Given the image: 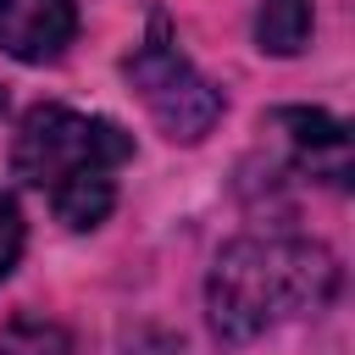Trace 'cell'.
Returning <instances> with one entry per match:
<instances>
[{
  "instance_id": "1",
  "label": "cell",
  "mask_w": 355,
  "mask_h": 355,
  "mask_svg": "<svg viewBox=\"0 0 355 355\" xmlns=\"http://www.w3.org/2000/svg\"><path fill=\"white\" fill-rule=\"evenodd\" d=\"M333 294H338V261L294 233L233 239L205 277V311L216 338L227 344H250L288 316L322 311Z\"/></svg>"
},
{
  "instance_id": "4",
  "label": "cell",
  "mask_w": 355,
  "mask_h": 355,
  "mask_svg": "<svg viewBox=\"0 0 355 355\" xmlns=\"http://www.w3.org/2000/svg\"><path fill=\"white\" fill-rule=\"evenodd\" d=\"M266 128L288 144V161L305 172V178H322L333 189L349 183V128L327 111H305V105H288V111H272Z\"/></svg>"
},
{
  "instance_id": "2",
  "label": "cell",
  "mask_w": 355,
  "mask_h": 355,
  "mask_svg": "<svg viewBox=\"0 0 355 355\" xmlns=\"http://www.w3.org/2000/svg\"><path fill=\"white\" fill-rule=\"evenodd\" d=\"M133 139L111 116H83L72 105H39L22 116L11 166L28 189L50 200L67 227H100L116 205V172L128 166Z\"/></svg>"
},
{
  "instance_id": "9",
  "label": "cell",
  "mask_w": 355,
  "mask_h": 355,
  "mask_svg": "<svg viewBox=\"0 0 355 355\" xmlns=\"http://www.w3.org/2000/svg\"><path fill=\"white\" fill-rule=\"evenodd\" d=\"M128 355H178V338H166V333H139V338L128 344Z\"/></svg>"
},
{
  "instance_id": "8",
  "label": "cell",
  "mask_w": 355,
  "mask_h": 355,
  "mask_svg": "<svg viewBox=\"0 0 355 355\" xmlns=\"http://www.w3.org/2000/svg\"><path fill=\"white\" fill-rule=\"evenodd\" d=\"M17 255H22V211H17L11 189L0 183V277L17 266Z\"/></svg>"
},
{
  "instance_id": "6",
  "label": "cell",
  "mask_w": 355,
  "mask_h": 355,
  "mask_svg": "<svg viewBox=\"0 0 355 355\" xmlns=\"http://www.w3.org/2000/svg\"><path fill=\"white\" fill-rule=\"evenodd\" d=\"M255 44L266 55H300L311 44V0H261Z\"/></svg>"
},
{
  "instance_id": "5",
  "label": "cell",
  "mask_w": 355,
  "mask_h": 355,
  "mask_svg": "<svg viewBox=\"0 0 355 355\" xmlns=\"http://www.w3.org/2000/svg\"><path fill=\"white\" fill-rule=\"evenodd\" d=\"M78 33V11L72 0H0V50L44 67L55 61Z\"/></svg>"
},
{
  "instance_id": "3",
  "label": "cell",
  "mask_w": 355,
  "mask_h": 355,
  "mask_svg": "<svg viewBox=\"0 0 355 355\" xmlns=\"http://www.w3.org/2000/svg\"><path fill=\"white\" fill-rule=\"evenodd\" d=\"M128 78H133L144 111L161 122L166 139L194 144V139H205V133L216 128V116H222V94H216V89L194 72V61L178 50V39L166 33V17H155L150 39L133 50Z\"/></svg>"
},
{
  "instance_id": "7",
  "label": "cell",
  "mask_w": 355,
  "mask_h": 355,
  "mask_svg": "<svg viewBox=\"0 0 355 355\" xmlns=\"http://www.w3.org/2000/svg\"><path fill=\"white\" fill-rule=\"evenodd\" d=\"M0 355H72V338L50 316H11L0 327Z\"/></svg>"
}]
</instances>
